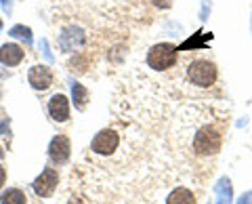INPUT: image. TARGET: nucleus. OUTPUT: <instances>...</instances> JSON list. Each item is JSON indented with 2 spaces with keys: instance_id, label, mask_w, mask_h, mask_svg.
I'll return each instance as SVG.
<instances>
[{
  "instance_id": "obj_1",
  "label": "nucleus",
  "mask_w": 252,
  "mask_h": 204,
  "mask_svg": "<svg viewBox=\"0 0 252 204\" xmlns=\"http://www.w3.org/2000/svg\"><path fill=\"white\" fill-rule=\"evenodd\" d=\"M225 127L217 122H206L195 129V135H191V152L195 156H217L223 147Z\"/></svg>"
},
{
  "instance_id": "obj_2",
  "label": "nucleus",
  "mask_w": 252,
  "mask_h": 204,
  "mask_svg": "<svg viewBox=\"0 0 252 204\" xmlns=\"http://www.w3.org/2000/svg\"><path fill=\"white\" fill-rule=\"evenodd\" d=\"M185 76L189 84L198 86V89H210L219 80V69L215 61H210V59H193L187 66Z\"/></svg>"
},
{
  "instance_id": "obj_3",
  "label": "nucleus",
  "mask_w": 252,
  "mask_h": 204,
  "mask_svg": "<svg viewBox=\"0 0 252 204\" xmlns=\"http://www.w3.org/2000/svg\"><path fill=\"white\" fill-rule=\"evenodd\" d=\"M177 59H179V49L172 42L154 44L147 53V66L156 69V72H166V69L175 68Z\"/></svg>"
},
{
  "instance_id": "obj_4",
  "label": "nucleus",
  "mask_w": 252,
  "mask_h": 204,
  "mask_svg": "<svg viewBox=\"0 0 252 204\" xmlns=\"http://www.w3.org/2000/svg\"><path fill=\"white\" fill-rule=\"evenodd\" d=\"M118 147H120V135L112 129L99 131L91 141V150L97 156H112Z\"/></svg>"
},
{
  "instance_id": "obj_5",
  "label": "nucleus",
  "mask_w": 252,
  "mask_h": 204,
  "mask_svg": "<svg viewBox=\"0 0 252 204\" xmlns=\"http://www.w3.org/2000/svg\"><path fill=\"white\" fill-rule=\"evenodd\" d=\"M59 183V175L55 169H46L42 170V175L34 181V192L38 196H42V198H49V196L55 192V187Z\"/></svg>"
},
{
  "instance_id": "obj_6",
  "label": "nucleus",
  "mask_w": 252,
  "mask_h": 204,
  "mask_svg": "<svg viewBox=\"0 0 252 204\" xmlns=\"http://www.w3.org/2000/svg\"><path fill=\"white\" fill-rule=\"evenodd\" d=\"M28 80L32 84V89L46 91L53 84V72H51V68H46V66H34V68H30V72H28Z\"/></svg>"
},
{
  "instance_id": "obj_7",
  "label": "nucleus",
  "mask_w": 252,
  "mask_h": 204,
  "mask_svg": "<svg viewBox=\"0 0 252 204\" xmlns=\"http://www.w3.org/2000/svg\"><path fill=\"white\" fill-rule=\"evenodd\" d=\"M49 156L55 164H65L69 158V139L65 135H59L51 141L49 147Z\"/></svg>"
},
{
  "instance_id": "obj_8",
  "label": "nucleus",
  "mask_w": 252,
  "mask_h": 204,
  "mask_svg": "<svg viewBox=\"0 0 252 204\" xmlns=\"http://www.w3.org/2000/svg\"><path fill=\"white\" fill-rule=\"evenodd\" d=\"M23 57H26V53H23V49L19 44L6 42V44L0 46V64L9 66V68H15V66L21 64Z\"/></svg>"
},
{
  "instance_id": "obj_9",
  "label": "nucleus",
  "mask_w": 252,
  "mask_h": 204,
  "mask_svg": "<svg viewBox=\"0 0 252 204\" xmlns=\"http://www.w3.org/2000/svg\"><path fill=\"white\" fill-rule=\"evenodd\" d=\"M49 114L53 116V120L57 122H65L69 118V103H67V97L57 93L53 95L51 101H49Z\"/></svg>"
},
{
  "instance_id": "obj_10",
  "label": "nucleus",
  "mask_w": 252,
  "mask_h": 204,
  "mask_svg": "<svg viewBox=\"0 0 252 204\" xmlns=\"http://www.w3.org/2000/svg\"><path fill=\"white\" fill-rule=\"evenodd\" d=\"M166 204H195V194L187 187H175L168 194Z\"/></svg>"
},
{
  "instance_id": "obj_11",
  "label": "nucleus",
  "mask_w": 252,
  "mask_h": 204,
  "mask_svg": "<svg viewBox=\"0 0 252 204\" xmlns=\"http://www.w3.org/2000/svg\"><path fill=\"white\" fill-rule=\"evenodd\" d=\"M0 202L2 204H26L28 200H26V194H23L21 190H15L13 187V190H9L2 198H0Z\"/></svg>"
},
{
  "instance_id": "obj_12",
  "label": "nucleus",
  "mask_w": 252,
  "mask_h": 204,
  "mask_svg": "<svg viewBox=\"0 0 252 204\" xmlns=\"http://www.w3.org/2000/svg\"><path fill=\"white\" fill-rule=\"evenodd\" d=\"M74 101H78V107H84V101H86V91L82 89L80 84H74Z\"/></svg>"
},
{
  "instance_id": "obj_13",
  "label": "nucleus",
  "mask_w": 252,
  "mask_h": 204,
  "mask_svg": "<svg viewBox=\"0 0 252 204\" xmlns=\"http://www.w3.org/2000/svg\"><path fill=\"white\" fill-rule=\"evenodd\" d=\"M13 36H19V38H28L30 40V30L28 28H23V26H17V28H13Z\"/></svg>"
},
{
  "instance_id": "obj_14",
  "label": "nucleus",
  "mask_w": 252,
  "mask_h": 204,
  "mask_svg": "<svg viewBox=\"0 0 252 204\" xmlns=\"http://www.w3.org/2000/svg\"><path fill=\"white\" fill-rule=\"evenodd\" d=\"M152 2L156 6H160V9H168V6L172 4V0H152Z\"/></svg>"
},
{
  "instance_id": "obj_15",
  "label": "nucleus",
  "mask_w": 252,
  "mask_h": 204,
  "mask_svg": "<svg viewBox=\"0 0 252 204\" xmlns=\"http://www.w3.org/2000/svg\"><path fill=\"white\" fill-rule=\"evenodd\" d=\"M4 181H6V170H4V167H0V190H2Z\"/></svg>"
},
{
  "instance_id": "obj_16",
  "label": "nucleus",
  "mask_w": 252,
  "mask_h": 204,
  "mask_svg": "<svg viewBox=\"0 0 252 204\" xmlns=\"http://www.w3.org/2000/svg\"><path fill=\"white\" fill-rule=\"evenodd\" d=\"M0 28H2V21H0Z\"/></svg>"
}]
</instances>
